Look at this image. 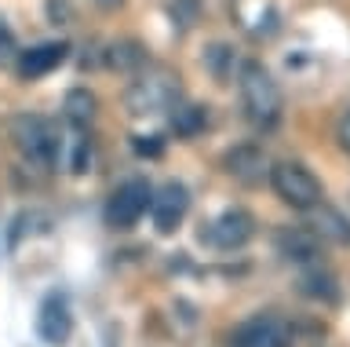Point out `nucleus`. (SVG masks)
Returning <instances> with one entry per match:
<instances>
[{"label": "nucleus", "instance_id": "nucleus-1", "mask_svg": "<svg viewBox=\"0 0 350 347\" xmlns=\"http://www.w3.org/2000/svg\"><path fill=\"white\" fill-rule=\"evenodd\" d=\"M237 92H241V106H245V117L256 128H273L281 121V88L273 81V73L262 66V62L248 59L237 66Z\"/></svg>", "mask_w": 350, "mask_h": 347}, {"label": "nucleus", "instance_id": "nucleus-2", "mask_svg": "<svg viewBox=\"0 0 350 347\" xmlns=\"http://www.w3.org/2000/svg\"><path fill=\"white\" fill-rule=\"evenodd\" d=\"M11 139H15L18 154L29 161V165L51 168L55 161L62 157V132L51 117L40 114H22L11 121Z\"/></svg>", "mask_w": 350, "mask_h": 347}, {"label": "nucleus", "instance_id": "nucleus-3", "mask_svg": "<svg viewBox=\"0 0 350 347\" xmlns=\"http://www.w3.org/2000/svg\"><path fill=\"white\" fill-rule=\"evenodd\" d=\"M270 187L284 205H292L299 212H314L325 198L317 176L306 165H299V161H278V165H270Z\"/></svg>", "mask_w": 350, "mask_h": 347}, {"label": "nucleus", "instance_id": "nucleus-4", "mask_svg": "<svg viewBox=\"0 0 350 347\" xmlns=\"http://www.w3.org/2000/svg\"><path fill=\"white\" fill-rule=\"evenodd\" d=\"M256 237V216L245 209H226L219 212L212 223H204L201 231V245L215 248V253H237Z\"/></svg>", "mask_w": 350, "mask_h": 347}, {"label": "nucleus", "instance_id": "nucleus-5", "mask_svg": "<svg viewBox=\"0 0 350 347\" xmlns=\"http://www.w3.org/2000/svg\"><path fill=\"white\" fill-rule=\"evenodd\" d=\"M150 198H153V190H150V183L146 179H124L120 187L109 194V201H106V223L113 227V231H128V227H135L142 216L150 212Z\"/></svg>", "mask_w": 350, "mask_h": 347}, {"label": "nucleus", "instance_id": "nucleus-6", "mask_svg": "<svg viewBox=\"0 0 350 347\" xmlns=\"http://www.w3.org/2000/svg\"><path fill=\"white\" fill-rule=\"evenodd\" d=\"M295 333L281 314H252L230 333V347H292Z\"/></svg>", "mask_w": 350, "mask_h": 347}, {"label": "nucleus", "instance_id": "nucleus-7", "mask_svg": "<svg viewBox=\"0 0 350 347\" xmlns=\"http://www.w3.org/2000/svg\"><path fill=\"white\" fill-rule=\"evenodd\" d=\"M179 99V84L168 70H153L150 77H139L128 88V110L131 114H161L172 110Z\"/></svg>", "mask_w": 350, "mask_h": 347}, {"label": "nucleus", "instance_id": "nucleus-8", "mask_svg": "<svg viewBox=\"0 0 350 347\" xmlns=\"http://www.w3.org/2000/svg\"><path fill=\"white\" fill-rule=\"evenodd\" d=\"M186 212H190V190L183 187V183L168 179L161 190H153L150 198V220L157 227L161 234H172L175 227L186 220Z\"/></svg>", "mask_w": 350, "mask_h": 347}, {"label": "nucleus", "instance_id": "nucleus-9", "mask_svg": "<svg viewBox=\"0 0 350 347\" xmlns=\"http://www.w3.org/2000/svg\"><path fill=\"white\" fill-rule=\"evenodd\" d=\"M73 333V311H70V300L62 296V292H48V296L40 300L37 307V336L44 344L59 347L70 340Z\"/></svg>", "mask_w": 350, "mask_h": 347}, {"label": "nucleus", "instance_id": "nucleus-10", "mask_svg": "<svg viewBox=\"0 0 350 347\" xmlns=\"http://www.w3.org/2000/svg\"><path fill=\"white\" fill-rule=\"evenodd\" d=\"M66 55H70V44L66 40H48V44H33L26 51H18V62H15V70H18V77L22 81H37L44 77V73H51V70H59Z\"/></svg>", "mask_w": 350, "mask_h": 347}, {"label": "nucleus", "instance_id": "nucleus-11", "mask_svg": "<svg viewBox=\"0 0 350 347\" xmlns=\"http://www.w3.org/2000/svg\"><path fill=\"white\" fill-rule=\"evenodd\" d=\"M278 253L288 259V264H314L321 259V237H317L310 227H284L278 234Z\"/></svg>", "mask_w": 350, "mask_h": 347}, {"label": "nucleus", "instance_id": "nucleus-12", "mask_svg": "<svg viewBox=\"0 0 350 347\" xmlns=\"http://www.w3.org/2000/svg\"><path fill=\"white\" fill-rule=\"evenodd\" d=\"M223 165H226L230 176L237 183H245V187H259L262 179H270V165H267V157H262V150H256V146H234L223 157Z\"/></svg>", "mask_w": 350, "mask_h": 347}, {"label": "nucleus", "instance_id": "nucleus-13", "mask_svg": "<svg viewBox=\"0 0 350 347\" xmlns=\"http://www.w3.org/2000/svg\"><path fill=\"white\" fill-rule=\"evenodd\" d=\"M310 231L321 237V242H336V245H350V220L343 212L328 209V205H317L314 209V223Z\"/></svg>", "mask_w": 350, "mask_h": 347}, {"label": "nucleus", "instance_id": "nucleus-14", "mask_svg": "<svg viewBox=\"0 0 350 347\" xmlns=\"http://www.w3.org/2000/svg\"><path fill=\"white\" fill-rule=\"evenodd\" d=\"M62 117L73 128H84L95 117V95L88 88H70V92H66V99H62Z\"/></svg>", "mask_w": 350, "mask_h": 347}, {"label": "nucleus", "instance_id": "nucleus-15", "mask_svg": "<svg viewBox=\"0 0 350 347\" xmlns=\"http://www.w3.org/2000/svg\"><path fill=\"white\" fill-rule=\"evenodd\" d=\"M208 121V114H204V106H190V103H175L172 106V128L179 136H193V132H201Z\"/></svg>", "mask_w": 350, "mask_h": 347}, {"label": "nucleus", "instance_id": "nucleus-16", "mask_svg": "<svg viewBox=\"0 0 350 347\" xmlns=\"http://www.w3.org/2000/svg\"><path fill=\"white\" fill-rule=\"evenodd\" d=\"M109 66L113 70H135V66H142L146 62V51H142L135 40H117L113 48H109Z\"/></svg>", "mask_w": 350, "mask_h": 347}, {"label": "nucleus", "instance_id": "nucleus-17", "mask_svg": "<svg viewBox=\"0 0 350 347\" xmlns=\"http://www.w3.org/2000/svg\"><path fill=\"white\" fill-rule=\"evenodd\" d=\"M303 292L306 296H317V300H336L339 289H336V278L328 274V270L314 267L310 274H303Z\"/></svg>", "mask_w": 350, "mask_h": 347}, {"label": "nucleus", "instance_id": "nucleus-18", "mask_svg": "<svg viewBox=\"0 0 350 347\" xmlns=\"http://www.w3.org/2000/svg\"><path fill=\"white\" fill-rule=\"evenodd\" d=\"M15 62H18V40L0 23V66H15Z\"/></svg>", "mask_w": 350, "mask_h": 347}, {"label": "nucleus", "instance_id": "nucleus-19", "mask_svg": "<svg viewBox=\"0 0 350 347\" xmlns=\"http://www.w3.org/2000/svg\"><path fill=\"white\" fill-rule=\"evenodd\" d=\"M131 146L142 157H161L164 154V139L161 136H131Z\"/></svg>", "mask_w": 350, "mask_h": 347}, {"label": "nucleus", "instance_id": "nucleus-20", "mask_svg": "<svg viewBox=\"0 0 350 347\" xmlns=\"http://www.w3.org/2000/svg\"><path fill=\"white\" fill-rule=\"evenodd\" d=\"M336 139H339V146H343V154H350V110L339 114V121H336Z\"/></svg>", "mask_w": 350, "mask_h": 347}, {"label": "nucleus", "instance_id": "nucleus-21", "mask_svg": "<svg viewBox=\"0 0 350 347\" xmlns=\"http://www.w3.org/2000/svg\"><path fill=\"white\" fill-rule=\"evenodd\" d=\"M223 59H234V51H226L223 44H215L212 51H208V62H212L215 77H226V73H223Z\"/></svg>", "mask_w": 350, "mask_h": 347}, {"label": "nucleus", "instance_id": "nucleus-22", "mask_svg": "<svg viewBox=\"0 0 350 347\" xmlns=\"http://www.w3.org/2000/svg\"><path fill=\"white\" fill-rule=\"evenodd\" d=\"M95 8H117V4H124V0H92Z\"/></svg>", "mask_w": 350, "mask_h": 347}]
</instances>
